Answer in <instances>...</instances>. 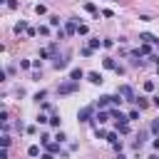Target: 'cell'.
Segmentation results:
<instances>
[{
    "label": "cell",
    "instance_id": "12",
    "mask_svg": "<svg viewBox=\"0 0 159 159\" xmlns=\"http://www.w3.org/2000/svg\"><path fill=\"white\" fill-rule=\"evenodd\" d=\"M45 147H47V152H50V154H57V152H60V142H47Z\"/></svg>",
    "mask_w": 159,
    "mask_h": 159
},
{
    "label": "cell",
    "instance_id": "28",
    "mask_svg": "<svg viewBox=\"0 0 159 159\" xmlns=\"http://www.w3.org/2000/svg\"><path fill=\"white\" fill-rule=\"evenodd\" d=\"M0 142H2V149H7V147H10V137H7V134H2V139H0Z\"/></svg>",
    "mask_w": 159,
    "mask_h": 159
},
{
    "label": "cell",
    "instance_id": "4",
    "mask_svg": "<svg viewBox=\"0 0 159 159\" xmlns=\"http://www.w3.org/2000/svg\"><path fill=\"white\" fill-rule=\"evenodd\" d=\"M139 40H142L144 45H159V37H154L152 32H142V35H139Z\"/></svg>",
    "mask_w": 159,
    "mask_h": 159
},
{
    "label": "cell",
    "instance_id": "19",
    "mask_svg": "<svg viewBox=\"0 0 159 159\" xmlns=\"http://www.w3.org/2000/svg\"><path fill=\"white\" fill-rule=\"evenodd\" d=\"M149 129H152V134H157V137H159V117L152 122V127H149Z\"/></svg>",
    "mask_w": 159,
    "mask_h": 159
},
{
    "label": "cell",
    "instance_id": "7",
    "mask_svg": "<svg viewBox=\"0 0 159 159\" xmlns=\"http://www.w3.org/2000/svg\"><path fill=\"white\" fill-rule=\"evenodd\" d=\"M87 80H89V82H92V84H102V82H104V80H102V75H99V72H87Z\"/></svg>",
    "mask_w": 159,
    "mask_h": 159
},
{
    "label": "cell",
    "instance_id": "3",
    "mask_svg": "<svg viewBox=\"0 0 159 159\" xmlns=\"http://www.w3.org/2000/svg\"><path fill=\"white\" fill-rule=\"evenodd\" d=\"M92 112H94V107H82V109L77 112V119H80V122H89Z\"/></svg>",
    "mask_w": 159,
    "mask_h": 159
},
{
    "label": "cell",
    "instance_id": "20",
    "mask_svg": "<svg viewBox=\"0 0 159 159\" xmlns=\"http://www.w3.org/2000/svg\"><path fill=\"white\" fill-rule=\"evenodd\" d=\"M50 25L52 27H60V15H50Z\"/></svg>",
    "mask_w": 159,
    "mask_h": 159
},
{
    "label": "cell",
    "instance_id": "24",
    "mask_svg": "<svg viewBox=\"0 0 159 159\" xmlns=\"http://www.w3.org/2000/svg\"><path fill=\"white\" fill-rule=\"evenodd\" d=\"M84 10H87V12H92V15H97V7H94L92 2H84Z\"/></svg>",
    "mask_w": 159,
    "mask_h": 159
},
{
    "label": "cell",
    "instance_id": "29",
    "mask_svg": "<svg viewBox=\"0 0 159 159\" xmlns=\"http://www.w3.org/2000/svg\"><path fill=\"white\" fill-rule=\"evenodd\" d=\"M50 55H52V52H50V50H40V60H47V57H50Z\"/></svg>",
    "mask_w": 159,
    "mask_h": 159
},
{
    "label": "cell",
    "instance_id": "33",
    "mask_svg": "<svg viewBox=\"0 0 159 159\" xmlns=\"http://www.w3.org/2000/svg\"><path fill=\"white\" fill-rule=\"evenodd\" d=\"M35 12L37 15H45V5H35Z\"/></svg>",
    "mask_w": 159,
    "mask_h": 159
},
{
    "label": "cell",
    "instance_id": "26",
    "mask_svg": "<svg viewBox=\"0 0 159 159\" xmlns=\"http://www.w3.org/2000/svg\"><path fill=\"white\" fill-rule=\"evenodd\" d=\"M77 32H80V35H87L89 27H87V25H77Z\"/></svg>",
    "mask_w": 159,
    "mask_h": 159
},
{
    "label": "cell",
    "instance_id": "2",
    "mask_svg": "<svg viewBox=\"0 0 159 159\" xmlns=\"http://www.w3.org/2000/svg\"><path fill=\"white\" fill-rule=\"evenodd\" d=\"M77 89H80V82L67 80V82H62V84L57 87V94H72V92H77Z\"/></svg>",
    "mask_w": 159,
    "mask_h": 159
},
{
    "label": "cell",
    "instance_id": "8",
    "mask_svg": "<svg viewBox=\"0 0 159 159\" xmlns=\"http://www.w3.org/2000/svg\"><path fill=\"white\" fill-rule=\"evenodd\" d=\"M109 104H112V97H109V94H102V97L97 99V107H99V109H104V107H109Z\"/></svg>",
    "mask_w": 159,
    "mask_h": 159
},
{
    "label": "cell",
    "instance_id": "9",
    "mask_svg": "<svg viewBox=\"0 0 159 159\" xmlns=\"http://www.w3.org/2000/svg\"><path fill=\"white\" fill-rule=\"evenodd\" d=\"M144 142H147V132L142 129V132L137 134V142H134V149H142V147H144Z\"/></svg>",
    "mask_w": 159,
    "mask_h": 159
},
{
    "label": "cell",
    "instance_id": "16",
    "mask_svg": "<svg viewBox=\"0 0 159 159\" xmlns=\"http://www.w3.org/2000/svg\"><path fill=\"white\" fill-rule=\"evenodd\" d=\"M97 47H102V40L99 37H92L89 40V50H97Z\"/></svg>",
    "mask_w": 159,
    "mask_h": 159
},
{
    "label": "cell",
    "instance_id": "30",
    "mask_svg": "<svg viewBox=\"0 0 159 159\" xmlns=\"http://www.w3.org/2000/svg\"><path fill=\"white\" fill-rule=\"evenodd\" d=\"M30 65H32L30 60H20V67H22V70H30Z\"/></svg>",
    "mask_w": 159,
    "mask_h": 159
},
{
    "label": "cell",
    "instance_id": "35",
    "mask_svg": "<svg viewBox=\"0 0 159 159\" xmlns=\"http://www.w3.org/2000/svg\"><path fill=\"white\" fill-rule=\"evenodd\" d=\"M152 104H157V107H159V94H154V97H152Z\"/></svg>",
    "mask_w": 159,
    "mask_h": 159
},
{
    "label": "cell",
    "instance_id": "6",
    "mask_svg": "<svg viewBox=\"0 0 159 159\" xmlns=\"http://www.w3.org/2000/svg\"><path fill=\"white\" fill-rule=\"evenodd\" d=\"M82 77H84V72H82L80 67H72V70H70V80H75V82H80Z\"/></svg>",
    "mask_w": 159,
    "mask_h": 159
},
{
    "label": "cell",
    "instance_id": "5",
    "mask_svg": "<svg viewBox=\"0 0 159 159\" xmlns=\"http://www.w3.org/2000/svg\"><path fill=\"white\" fill-rule=\"evenodd\" d=\"M109 117H112V119H117V124H122V122H129V117H127V114H122L119 109H109Z\"/></svg>",
    "mask_w": 159,
    "mask_h": 159
},
{
    "label": "cell",
    "instance_id": "1",
    "mask_svg": "<svg viewBox=\"0 0 159 159\" xmlns=\"http://www.w3.org/2000/svg\"><path fill=\"white\" fill-rule=\"evenodd\" d=\"M117 94H119L124 102H137V94H134V89H132L129 84H119V87H117Z\"/></svg>",
    "mask_w": 159,
    "mask_h": 159
},
{
    "label": "cell",
    "instance_id": "18",
    "mask_svg": "<svg viewBox=\"0 0 159 159\" xmlns=\"http://www.w3.org/2000/svg\"><path fill=\"white\" fill-rule=\"evenodd\" d=\"M117 132H119V134H127V132H129V122H122V124H117Z\"/></svg>",
    "mask_w": 159,
    "mask_h": 159
},
{
    "label": "cell",
    "instance_id": "39",
    "mask_svg": "<svg viewBox=\"0 0 159 159\" xmlns=\"http://www.w3.org/2000/svg\"><path fill=\"white\" fill-rule=\"evenodd\" d=\"M117 159H124V157H117Z\"/></svg>",
    "mask_w": 159,
    "mask_h": 159
},
{
    "label": "cell",
    "instance_id": "25",
    "mask_svg": "<svg viewBox=\"0 0 159 159\" xmlns=\"http://www.w3.org/2000/svg\"><path fill=\"white\" fill-rule=\"evenodd\" d=\"M50 124H52V127H60V114H52V117H50Z\"/></svg>",
    "mask_w": 159,
    "mask_h": 159
},
{
    "label": "cell",
    "instance_id": "21",
    "mask_svg": "<svg viewBox=\"0 0 159 159\" xmlns=\"http://www.w3.org/2000/svg\"><path fill=\"white\" fill-rule=\"evenodd\" d=\"M94 137H97V139H107V132H104V129H99V127H97V129H94Z\"/></svg>",
    "mask_w": 159,
    "mask_h": 159
},
{
    "label": "cell",
    "instance_id": "27",
    "mask_svg": "<svg viewBox=\"0 0 159 159\" xmlns=\"http://www.w3.org/2000/svg\"><path fill=\"white\" fill-rule=\"evenodd\" d=\"M45 97H47V92H45V89H40V92H37V94H35V99H37V102H42V99H45Z\"/></svg>",
    "mask_w": 159,
    "mask_h": 159
},
{
    "label": "cell",
    "instance_id": "17",
    "mask_svg": "<svg viewBox=\"0 0 159 159\" xmlns=\"http://www.w3.org/2000/svg\"><path fill=\"white\" fill-rule=\"evenodd\" d=\"M94 119H97V122H99V124H104V122H107V119H109V112H99V114H97V117H94Z\"/></svg>",
    "mask_w": 159,
    "mask_h": 159
},
{
    "label": "cell",
    "instance_id": "10",
    "mask_svg": "<svg viewBox=\"0 0 159 159\" xmlns=\"http://www.w3.org/2000/svg\"><path fill=\"white\" fill-rule=\"evenodd\" d=\"M65 32H67V35H75V32H77V22H75V20H67V22H65Z\"/></svg>",
    "mask_w": 159,
    "mask_h": 159
},
{
    "label": "cell",
    "instance_id": "15",
    "mask_svg": "<svg viewBox=\"0 0 159 159\" xmlns=\"http://www.w3.org/2000/svg\"><path fill=\"white\" fill-rule=\"evenodd\" d=\"M134 104H137L139 109H144V107H149V99H147V97H137V102H134Z\"/></svg>",
    "mask_w": 159,
    "mask_h": 159
},
{
    "label": "cell",
    "instance_id": "13",
    "mask_svg": "<svg viewBox=\"0 0 159 159\" xmlns=\"http://www.w3.org/2000/svg\"><path fill=\"white\" fill-rule=\"evenodd\" d=\"M27 30H30V27H27V22H25V20H20V22L15 25V32H17V35H20V32H27Z\"/></svg>",
    "mask_w": 159,
    "mask_h": 159
},
{
    "label": "cell",
    "instance_id": "38",
    "mask_svg": "<svg viewBox=\"0 0 159 159\" xmlns=\"http://www.w3.org/2000/svg\"><path fill=\"white\" fill-rule=\"evenodd\" d=\"M149 159H159V154H157V152H154V154H152V157H149Z\"/></svg>",
    "mask_w": 159,
    "mask_h": 159
},
{
    "label": "cell",
    "instance_id": "14",
    "mask_svg": "<svg viewBox=\"0 0 159 159\" xmlns=\"http://www.w3.org/2000/svg\"><path fill=\"white\" fill-rule=\"evenodd\" d=\"M102 65H104L107 70H117V62H114L112 57H104V62H102Z\"/></svg>",
    "mask_w": 159,
    "mask_h": 159
},
{
    "label": "cell",
    "instance_id": "31",
    "mask_svg": "<svg viewBox=\"0 0 159 159\" xmlns=\"http://www.w3.org/2000/svg\"><path fill=\"white\" fill-rule=\"evenodd\" d=\"M144 89H147V92H152V89H154V82H152V80H147V82H144Z\"/></svg>",
    "mask_w": 159,
    "mask_h": 159
},
{
    "label": "cell",
    "instance_id": "11",
    "mask_svg": "<svg viewBox=\"0 0 159 159\" xmlns=\"http://www.w3.org/2000/svg\"><path fill=\"white\" fill-rule=\"evenodd\" d=\"M52 67H55V70H65V67H67V60H62V57H55Z\"/></svg>",
    "mask_w": 159,
    "mask_h": 159
},
{
    "label": "cell",
    "instance_id": "23",
    "mask_svg": "<svg viewBox=\"0 0 159 159\" xmlns=\"http://www.w3.org/2000/svg\"><path fill=\"white\" fill-rule=\"evenodd\" d=\"M27 154H30V157H37V154H40V147H37V144H32V147L27 149Z\"/></svg>",
    "mask_w": 159,
    "mask_h": 159
},
{
    "label": "cell",
    "instance_id": "32",
    "mask_svg": "<svg viewBox=\"0 0 159 159\" xmlns=\"http://www.w3.org/2000/svg\"><path fill=\"white\" fill-rule=\"evenodd\" d=\"M55 139H57V142H60V144H62V142H65V139H67V137H65V132H57V134H55Z\"/></svg>",
    "mask_w": 159,
    "mask_h": 159
},
{
    "label": "cell",
    "instance_id": "22",
    "mask_svg": "<svg viewBox=\"0 0 159 159\" xmlns=\"http://www.w3.org/2000/svg\"><path fill=\"white\" fill-rule=\"evenodd\" d=\"M107 142L109 144H117V132H107Z\"/></svg>",
    "mask_w": 159,
    "mask_h": 159
},
{
    "label": "cell",
    "instance_id": "36",
    "mask_svg": "<svg viewBox=\"0 0 159 159\" xmlns=\"http://www.w3.org/2000/svg\"><path fill=\"white\" fill-rule=\"evenodd\" d=\"M152 147H154V149H157V152H159V137H157V139H154V142H152Z\"/></svg>",
    "mask_w": 159,
    "mask_h": 159
},
{
    "label": "cell",
    "instance_id": "37",
    "mask_svg": "<svg viewBox=\"0 0 159 159\" xmlns=\"http://www.w3.org/2000/svg\"><path fill=\"white\" fill-rule=\"evenodd\" d=\"M42 159H55V154H50V152H47V154H42Z\"/></svg>",
    "mask_w": 159,
    "mask_h": 159
},
{
    "label": "cell",
    "instance_id": "34",
    "mask_svg": "<svg viewBox=\"0 0 159 159\" xmlns=\"http://www.w3.org/2000/svg\"><path fill=\"white\" fill-rule=\"evenodd\" d=\"M127 117H129V119H139V112H137V109H132V112H129Z\"/></svg>",
    "mask_w": 159,
    "mask_h": 159
}]
</instances>
